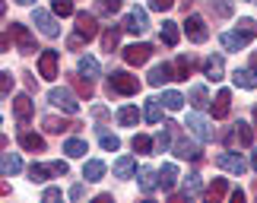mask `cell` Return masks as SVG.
<instances>
[{
	"label": "cell",
	"mask_w": 257,
	"mask_h": 203,
	"mask_svg": "<svg viewBox=\"0 0 257 203\" xmlns=\"http://www.w3.org/2000/svg\"><path fill=\"white\" fill-rule=\"evenodd\" d=\"M10 35L16 38V48H19V54H35L38 48H35V38L32 32L23 26V23H10Z\"/></svg>",
	"instance_id": "cell-4"
},
{
	"label": "cell",
	"mask_w": 257,
	"mask_h": 203,
	"mask_svg": "<svg viewBox=\"0 0 257 203\" xmlns=\"http://www.w3.org/2000/svg\"><path fill=\"white\" fill-rule=\"evenodd\" d=\"M38 73L45 76V80H57V51H42V57H38Z\"/></svg>",
	"instance_id": "cell-15"
},
{
	"label": "cell",
	"mask_w": 257,
	"mask_h": 203,
	"mask_svg": "<svg viewBox=\"0 0 257 203\" xmlns=\"http://www.w3.org/2000/svg\"><path fill=\"white\" fill-rule=\"evenodd\" d=\"M172 7H175V0H150V10H156V13H165Z\"/></svg>",
	"instance_id": "cell-46"
},
{
	"label": "cell",
	"mask_w": 257,
	"mask_h": 203,
	"mask_svg": "<svg viewBox=\"0 0 257 203\" xmlns=\"http://www.w3.org/2000/svg\"><path fill=\"white\" fill-rule=\"evenodd\" d=\"M254 38V32H248V29H235V32H222L219 42L225 51H241V48H248V42Z\"/></svg>",
	"instance_id": "cell-6"
},
{
	"label": "cell",
	"mask_w": 257,
	"mask_h": 203,
	"mask_svg": "<svg viewBox=\"0 0 257 203\" xmlns=\"http://www.w3.org/2000/svg\"><path fill=\"white\" fill-rule=\"evenodd\" d=\"M248 4H257V0H248Z\"/></svg>",
	"instance_id": "cell-56"
},
{
	"label": "cell",
	"mask_w": 257,
	"mask_h": 203,
	"mask_svg": "<svg viewBox=\"0 0 257 203\" xmlns=\"http://www.w3.org/2000/svg\"><path fill=\"white\" fill-rule=\"evenodd\" d=\"M251 67H254V73H257V54H251Z\"/></svg>",
	"instance_id": "cell-53"
},
{
	"label": "cell",
	"mask_w": 257,
	"mask_h": 203,
	"mask_svg": "<svg viewBox=\"0 0 257 203\" xmlns=\"http://www.w3.org/2000/svg\"><path fill=\"white\" fill-rule=\"evenodd\" d=\"M191 105H194L197 111H200V108H206V105H213V102H210V95H206V89H203V86H194V89H191Z\"/></svg>",
	"instance_id": "cell-37"
},
{
	"label": "cell",
	"mask_w": 257,
	"mask_h": 203,
	"mask_svg": "<svg viewBox=\"0 0 257 203\" xmlns=\"http://www.w3.org/2000/svg\"><path fill=\"white\" fill-rule=\"evenodd\" d=\"M121 29H124V26H108L105 32H102V48H105L108 54H111L114 48H117V38H121Z\"/></svg>",
	"instance_id": "cell-28"
},
{
	"label": "cell",
	"mask_w": 257,
	"mask_h": 203,
	"mask_svg": "<svg viewBox=\"0 0 257 203\" xmlns=\"http://www.w3.org/2000/svg\"><path fill=\"white\" fill-rule=\"evenodd\" d=\"M229 108H232V92L229 89H219V92H216V99H213V118L216 121L229 118Z\"/></svg>",
	"instance_id": "cell-18"
},
{
	"label": "cell",
	"mask_w": 257,
	"mask_h": 203,
	"mask_svg": "<svg viewBox=\"0 0 257 203\" xmlns=\"http://www.w3.org/2000/svg\"><path fill=\"white\" fill-rule=\"evenodd\" d=\"M92 114H95V118H98V121H105V118H108V111L102 108V105H98V108H92Z\"/></svg>",
	"instance_id": "cell-51"
},
{
	"label": "cell",
	"mask_w": 257,
	"mask_h": 203,
	"mask_svg": "<svg viewBox=\"0 0 257 203\" xmlns=\"http://www.w3.org/2000/svg\"><path fill=\"white\" fill-rule=\"evenodd\" d=\"M187 130L194 133L200 143H206V140H213V130H210V121L203 118V114H187V124H184Z\"/></svg>",
	"instance_id": "cell-9"
},
{
	"label": "cell",
	"mask_w": 257,
	"mask_h": 203,
	"mask_svg": "<svg viewBox=\"0 0 257 203\" xmlns=\"http://www.w3.org/2000/svg\"><path fill=\"white\" fill-rule=\"evenodd\" d=\"M16 4H19V7H32L35 0H16Z\"/></svg>",
	"instance_id": "cell-52"
},
{
	"label": "cell",
	"mask_w": 257,
	"mask_h": 203,
	"mask_svg": "<svg viewBox=\"0 0 257 203\" xmlns=\"http://www.w3.org/2000/svg\"><path fill=\"white\" fill-rule=\"evenodd\" d=\"M10 89H13V76H10V70L0 73V92H4V99L10 95Z\"/></svg>",
	"instance_id": "cell-45"
},
{
	"label": "cell",
	"mask_w": 257,
	"mask_h": 203,
	"mask_svg": "<svg viewBox=\"0 0 257 203\" xmlns=\"http://www.w3.org/2000/svg\"><path fill=\"white\" fill-rule=\"evenodd\" d=\"M121 10V0H95V13L98 16H114Z\"/></svg>",
	"instance_id": "cell-38"
},
{
	"label": "cell",
	"mask_w": 257,
	"mask_h": 203,
	"mask_svg": "<svg viewBox=\"0 0 257 203\" xmlns=\"http://www.w3.org/2000/svg\"><path fill=\"white\" fill-rule=\"evenodd\" d=\"M51 10H54V16H76L73 0H51Z\"/></svg>",
	"instance_id": "cell-39"
},
{
	"label": "cell",
	"mask_w": 257,
	"mask_h": 203,
	"mask_svg": "<svg viewBox=\"0 0 257 203\" xmlns=\"http://www.w3.org/2000/svg\"><path fill=\"white\" fill-rule=\"evenodd\" d=\"M48 175H54V171H51V165H32V168H29V178H32L35 184H42V181H48Z\"/></svg>",
	"instance_id": "cell-41"
},
{
	"label": "cell",
	"mask_w": 257,
	"mask_h": 203,
	"mask_svg": "<svg viewBox=\"0 0 257 203\" xmlns=\"http://www.w3.org/2000/svg\"><path fill=\"white\" fill-rule=\"evenodd\" d=\"M159 38H162V42L169 45V48H175V45H178V23H172V19H165V23H162V32H159Z\"/></svg>",
	"instance_id": "cell-32"
},
{
	"label": "cell",
	"mask_w": 257,
	"mask_h": 203,
	"mask_svg": "<svg viewBox=\"0 0 257 203\" xmlns=\"http://www.w3.org/2000/svg\"><path fill=\"white\" fill-rule=\"evenodd\" d=\"M64 152H67L70 159H83L86 152H89V146H86V140H80V137H70V140L64 143Z\"/></svg>",
	"instance_id": "cell-26"
},
{
	"label": "cell",
	"mask_w": 257,
	"mask_h": 203,
	"mask_svg": "<svg viewBox=\"0 0 257 203\" xmlns=\"http://www.w3.org/2000/svg\"><path fill=\"white\" fill-rule=\"evenodd\" d=\"M216 165L222 171H229V175H244V171H248V162H244L238 152H219V156H216Z\"/></svg>",
	"instance_id": "cell-7"
},
{
	"label": "cell",
	"mask_w": 257,
	"mask_h": 203,
	"mask_svg": "<svg viewBox=\"0 0 257 203\" xmlns=\"http://www.w3.org/2000/svg\"><path fill=\"white\" fill-rule=\"evenodd\" d=\"M200 194V175H187L184 181V197H197Z\"/></svg>",
	"instance_id": "cell-42"
},
{
	"label": "cell",
	"mask_w": 257,
	"mask_h": 203,
	"mask_svg": "<svg viewBox=\"0 0 257 203\" xmlns=\"http://www.w3.org/2000/svg\"><path fill=\"white\" fill-rule=\"evenodd\" d=\"M83 42H86V38H83L80 32H76V35H70V38H67V48H70V51H80V48H83Z\"/></svg>",
	"instance_id": "cell-48"
},
{
	"label": "cell",
	"mask_w": 257,
	"mask_h": 203,
	"mask_svg": "<svg viewBox=\"0 0 257 203\" xmlns=\"http://www.w3.org/2000/svg\"><path fill=\"white\" fill-rule=\"evenodd\" d=\"M187 4H191V0H187Z\"/></svg>",
	"instance_id": "cell-57"
},
{
	"label": "cell",
	"mask_w": 257,
	"mask_h": 203,
	"mask_svg": "<svg viewBox=\"0 0 257 203\" xmlns=\"http://www.w3.org/2000/svg\"><path fill=\"white\" fill-rule=\"evenodd\" d=\"M225 194H229V181L225 178H216L210 187H206V200H213V203H219Z\"/></svg>",
	"instance_id": "cell-27"
},
{
	"label": "cell",
	"mask_w": 257,
	"mask_h": 203,
	"mask_svg": "<svg viewBox=\"0 0 257 203\" xmlns=\"http://www.w3.org/2000/svg\"><path fill=\"white\" fill-rule=\"evenodd\" d=\"M222 140H225V146H254V127L238 121V124H232V127L225 130Z\"/></svg>",
	"instance_id": "cell-2"
},
{
	"label": "cell",
	"mask_w": 257,
	"mask_h": 203,
	"mask_svg": "<svg viewBox=\"0 0 257 203\" xmlns=\"http://www.w3.org/2000/svg\"><path fill=\"white\" fill-rule=\"evenodd\" d=\"M76 32H80L86 42H92L98 35V23H95V13H76Z\"/></svg>",
	"instance_id": "cell-14"
},
{
	"label": "cell",
	"mask_w": 257,
	"mask_h": 203,
	"mask_svg": "<svg viewBox=\"0 0 257 203\" xmlns=\"http://www.w3.org/2000/svg\"><path fill=\"white\" fill-rule=\"evenodd\" d=\"M203 76L206 80H213V83H219L222 76H225V61H222V54H210L203 61Z\"/></svg>",
	"instance_id": "cell-13"
},
{
	"label": "cell",
	"mask_w": 257,
	"mask_h": 203,
	"mask_svg": "<svg viewBox=\"0 0 257 203\" xmlns=\"http://www.w3.org/2000/svg\"><path fill=\"white\" fill-rule=\"evenodd\" d=\"M48 102H51L54 108L67 111V114H76V111H80V102H76V95H73L70 89H61V86H54V89L48 92Z\"/></svg>",
	"instance_id": "cell-3"
},
{
	"label": "cell",
	"mask_w": 257,
	"mask_h": 203,
	"mask_svg": "<svg viewBox=\"0 0 257 203\" xmlns=\"http://www.w3.org/2000/svg\"><path fill=\"white\" fill-rule=\"evenodd\" d=\"M169 80H175V64H156L153 70H150V76H146V83H150V86H162V83H169Z\"/></svg>",
	"instance_id": "cell-17"
},
{
	"label": "cell",
	"mask_w": 257,
	"mask_h": 203,
	"mask_svg": "<svg viewBox=\"0 0 257 203\" xmlns=\"http://www.w3.org/2000/svg\"><path fill=\"white\" fill-rule=\"evenodd\" d=\"M124 29L131 35H140V32H146V29H150V19H146V10H131V13L124 16Z\"/></svg>",
	"instance_id": "cell-11"
},
{
	"label": "cell",
	"mask_w": 257,
	"mask_h": 203,
	"mask_svg": "<svg viewBox=\"0 0 257 203\" xmlns=\"http://www.w3.org/2000/svg\"><path fill=\"white\" fill-rule=\"evenodd\" d=\"M32 19H35V26H38V32H42V35H48V38L61 35V26H57V19L48 13V10H35Z\"/></svg>",
	"instance_id": "cell-8"
},
{
	"label": "cell",
	"mask_w": 257,
	"mask_h": 203,
	"mask_svg": "<svg viewBox=\"0 0 257 203\" xmlns=\"http://www.w3.org/2000/svg\"><path fill=\"white\" fill-rule=\"evenodd\" d=\"M175 156H178V159H191V162H200V159H203V149H200V143H191V140H178V143H175Z\"/></svg>",
	"instance_id": "cell-16"
},
{
	"label": "cell",
	"mask_w": 257,
	"mask_h": 203,
	"mask_svg": "<svg viewBox=\"0 0 257 203\" xmlns=\"http://www.w3.org/2000/svg\"><path fill=\"white\" fill-rule=\"evenodd\" d=\"M42 200H45V203H54V200H61V187H45Z\"/></svg>",
	"instance_id": "cell-47"
},
{
	"label": "cell",
	"mask_w": 257,
	"mask_h": 203,
	"mask_svg": "<svg viewBox=\"0 0 257 203\" xmlns=\"http://www.w3.org/2000/svg\"><path fill=\"white\" fill-rule=\"evenodd\" d=\"M102 175H105V162L102 159H89L83 165V178L86 181H102Z\"/></svg>",
	"instance_id": "cell-25"
},
{
	"label": "cell",
	"mask_w": 257,
	"mask_h": 203,
	"mask_svg": "<svg viewBox=\"0 0 257 203\" xmlns=\"http://www.w3.org/2000/svg\"><path fill=\"white\" fill-rule=\"evenodd\" d=\"M206 4H210V10H213L219 19H229V16L235 13V4H232V0H206Z\"/></svg>",
	"instance_id": "cell-30"
},
{
	"label": "cell",
	"mask_w": 257,
	"mask_h": 203,
	"mask_svg": "<svg viewBox=\"0 0 257 203\" xmlns=\"http://www.w3.org/2000/svg\"><path fill=\"white\" fill-rule=\"evenodd\" d=\"M254 124H257V108H254Z\"/></svg>",
	"instance_id": "cell-55"
},
{
	"label": "cell",
	"mask_w": 257,
	"mask_h": 203,
	"mask_svg": "<svg viewBox=\"0 0 257 203\" xmlns=\"http://www.w3.org/2000/svg\"><path fill=\"white\" fill-rule=\"evenodd\" d=\"M131 146H134V152H140V156H150V152L156 149V140H150V137H146V133H137Z\"/></svg>",
	"instance_id": "cell-31"
},
{
	"label": "cell",
	"mask_w": 257,
	"mask_h": 203,
	"mask_svg": "<svg viewBox=\"0 0 257 203\" xmlns=\"http://www.w3.org/2000/svg\"><path fill=\"white\" fill-rule=\"evenodd\" d=\"M32 111H35V102H32V95H16L13 99V114H16V121L19 124H29L32 121Z\"/></svg>",
	"instance_id": "cell-12"
},
{
	"label": "cell",
	"mask_w": 257,
	"mask_h": 203,
	"mask_svg": "<svg viewBox=\"0 0 257 203\" xmlns=\"http://www.w3.org/2000/svg\"><path fill=\"white\" fill-rule=\"evenodd\" d=\"M232 83L238 86V89H257V73L254 67H241V70L232 73Z\"/></svg>",
	"instance_id": "cell-19"
},
{
	"label": "cell",
	"mask_w": 257,
	"mask_h": 203,
	"mask_svg": "<svg viewBox=\"0 0 257 203\" xmlns=\"http://www.w3.org/2000/svg\"><path fill=\"white\" fill-rule=\"evenodd\" d=\"M143 118L150 121V124H159V121H162V99H150V102H146Z\"/></svg>",
	"instance_id": "cell-33"
},
{
	"label": "cell",
	"mask_w": 257,
	"mask_h": 203,
	"mask_svg": "<svg viewBox=\"0 0 257 203\" xmlns=\"http://www.w3.org/2000/svg\"><path fill=\"white\" fill-rule=\"evenodd\" d=\"M162 105H165L169 111H178V108L184 105V95H181V92H165V95H162Z\"/></svg>",
	"instance_id": "cell-40"
},
{
	"label": "cell",
	"mask_w": 257,
	"mask_h": 203,
	"mask_svg": "<svg viewBox=\"0 0 257 203\" xmlns=\"http://www.w3.org/2000/svg\"><path fill=\"white\" fill-rule=\"evenodd\" d=\"M175 181H178V168L169 162V165L159 168V187L165 190V194H172V190H175Z\"/></svg>",
	"instance_id": "cell-21"
},
{
	"label": "cell",
	"mask_w": 257,
	"mask_h": 203,
	"mask_svg": "<svg viewBox=\"0 0 257 203\" xmlns=\"http://www.w3.org/2000/svg\"><path fill=\"white\" fill-rule=\"evenodd\" d=\"M98 143H102V149H108V152H114L117 146H121V140H117L114 133H102V137H98Z\"/></svg>",
	"instance_id": "cell-44"
},
{
	"label": "cell",
	"mask_w": 257,
	"mask_h": 203,
	"mask_svg": "<svg viewBox=\"0 0 257 203\" xmlns=\"http://www.w3.org/2000/svg\"><path fill=\"white\" fill-rule=\"evenodd\" d=\"M137 178H140L143 194H153L156 184H159V171H153V168H140V171H137Z\"/></svg>",
	"instance_id": "cell-22"
},
{
	"label": "cell",
	"mask_w": 257,
	"mask_h": 203,
	"mask_svg": "<svg viewBox=\"0 0 257 203\" xmlns=\"http://www.w3.org/2000/svg\"><path fill=\"white\" fill-rule=\"evenodd\" d=\"M42 124H45V130H48V133H64V130L80 127V124H70V121H64V118H54V114H48Z\"/></svg>",
	"instance_id": "cell-24"
},
{
	"label": "cell",
	"mask_w": 257,
	"mask_h": 203,
	"mask_svg": "<svg viewBox=\"0 0 257 203\" xmlns=\"http://www.w3.org/2000/svg\"><path fill=\"white\" fill-rule=\"evenodd\" d=\"M134 165H137V162H134L131 156H121V159L114 162V175H117V178H131V175H134Z\"/></svg>",
	"instance_id": "cell-36"
},
{
	"label": "cell",
	"mask_w": 257,
	"mask_h": 203,
	"mask_svg": "<svg viewBox=\"0 0 257 203\" xmlns=\"http://www.w3.org/2000/svg\"><path fill=\"white\" fill-rule=\"evenodd\" d=\"M140 92V80L127 70H111L108 73V95H137Z\"/></svg>",
	"instance_id": "cell-1"
},
{
	"label": "cell",
	"mask_w": 257,
	"mask_h": 203,
	"mask_svg": "<svg viewBox=\"0 0 257 203\" xmlns=\"http://www.w3.org/2000/svg\"><path fill=\"white\" fill-rule=\"evenodd\" d=\"M51 171H54L57 178H64L67 171H70V165H67V162H51Z\"/></svg>",
	"instance_id": "cell-49"
},
{
	"label": "cell",
	"mask_w": 257,
	"mask_h": 203,
	"mask_svg": "<svg viewBox=\"0 0 257 203\" xmlns=\"http://www.w3.org/2000/svg\"><path fill=\"white\" fill-rule=\"evenodd\" d=\"M19 146L29 149V152H45V137H38L32 130H23L19 133Z\"/></svg>",
	"instance_id": "cell-20"
},
{
	"label": "cell",
	"mask_w": 257,
	"mask_h": 203,
	"mask_svg": "<svg viewBox=\"0 0 257 203\" xmlns=\"http://www.w3.org/2000/svg\"><path fill=\"white\" fill-rule=\"evenodd\" d=\"M191 70H194V61L181 54V57L175 61V80H187V76H191Z\"/></svg>",
	"instance_id": "cell-35"
},
{
	"label": "cell",
	"mask_w": 257,
	"mask_h": 203,
	"mask_svg": "<svg viewBox=\"0 0 257 203\" xmlns=\"http://www.w3.org/2000/svg\"><path fill=\"white\" fill-rule=\"evenodd\" d=\"M73 83H76V89H80V95H86V99H92V80H86V76L80 73Z\"/></svg>",
	"instance_id": "cell-43"
},
{
	"label": "cell",
	"mask_w": 257,
	"mask_h": 203,
	"mask_svg": "<svg viewBox=\"0 0 257 203\" xmlns=\"http://www.w3.org/2000/svg\"><path fill=\"white\" fill-rule=\"evenodd\" d=\"M19 168H23V159H19L16 152H4V159H0V171H4V178L16 175Z\"/></svg>",
	"instance_id": "cell-23"
},
{
	"label": "cell",
	"mask_w": 257,
	"mask_h": 203,
	"mask_svg": "<svg viewBox=\"0 0 257 203\" xmlns=\"http://www.w3.org/2000/svg\"><path fill=\"white\" fill-rule=\"evenodd\" d=\"M251 168L257 171V152H254V156H251Z\"/></svg>",
	"instance_id": "cell-54"
},
{
	"label": "cell",
	"mask_w": 257,
	"mask_h": 203,
	"mask_svg": "<svg viewBox=\"0 0 257 203\" xmlns=\"http://www.w3.org/2000/svg\"><path fill=\"white\" fill-rule=\"evenodd\" d=\"M137 121H140V111H137L134 105H124V108L117 111V124H124V127H134Z\"/></svg>",
	"instance_id": "cell-34"
},
{
	"label": "cell",
	"mask_w": 257,
	"mask_h": 203,
	"mask_svg": "<svg viewBox=\"0 0 257 203\" xmlns=\"http://www.w3.org/2000/svg\"><path fill=\"white\" fill-rule=\"evenodd\" d=\"M76 73H83L86 76V80H95V76H98V61H95V57H80V64H76Z\"/></svg>",
	"instance_id": "cell-29"
},
{
	"label": "cell",
	"mask_w": 257,
	"mask_h": 203,
	"mask_svg": "<svg viewBox=\"0 0 257 203\" xmlns=\"http://www.w3.org/2000/svg\"><path fill=\"white\" fill-rule=\"evenodd\" d=\"M150 57H153V45H146V42L124 48V61L131 64V67H140V64H146V61H150Z\"/></svg>",
	"instance_id": "cell-10"
},
{
	"label": "cell",
	"mask_w": 257,
	"mask_h": 203,
	"mask_svg": "<svg viewBox=\"0 0 257 203\" xmlns=\"http://www.w3.org/2000/svg\"><path fill=\"white\" fill-rule=\"evenodd\" d=\"M83 197V184H73L70 187V200H80Z\"/></svg>",
	"instance_id": "cell-50"
},
{
	"label": "cell",
	"mask_w": 257,
	"mask_h": 203,
	"mask_svg": "<svg viewBox=\"0 0 257 203\" xmlns=\"http://www.w3.org/2000/svg\"><path fill=\"white\" fill-rule=\"evenodd\" d=\"M184 32H187V38H191L194 45H203L206 38H210V29H206L203 16H197V13H191L184 19Z\"/></svg>",
	"instance_id": "cell-5"
}]
</instances>
